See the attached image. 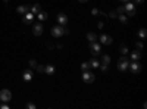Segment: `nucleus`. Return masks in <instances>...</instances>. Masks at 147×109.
Returning a JSON list of instances; mask_svg holds the SVG:
<instances>
[{"mask_svg":"<svg viewBox=\"0 0 147 109\" xmlns=\"http://www.w3.org/2000/svg\"><path fill=\"white\" fill-rule=\"evenodd\" d=\"M128 68L131 69V72L134 75H137L138 72L141 71V65L138 64V60H132V62H129V65H128Z\"/></svg>","mask_w":147,"mask_h":109,"instance_id":"obj_3","label":"nucleus"},{"mask_svg":"<svg viewBox=\"0 0 147 109\" xmlns=\"http://www.w3.org/2000/svg\"><path fill=\"white\" fill-rule=\"evenodd\" d=\"M27 108H28V109H35V105H34V103H28Z\"/></svg>","mask_w":147,"mask_h":109,"instance_id":"obj_32","label":"nucleus"},{"mask_svg":"<svg viewBox=\"0 0 147 109\" xmlns=\"http://www.w3.org/2000/svg\"><path fill=\"white\" fill-rule=\"evenodd\" d=\"M35 16L38 18V19H40V22H41V21H46L49 15H47V12H43V10H40V12H38V14H37Z\"/></svg>","mask_w":147,"mask_h":109,"instance_id":"obj_16","label":"nucleus"},{"mask_svg":"<svg viewBox=\"0 0 147 109\" xmlns=\"http://www.w3.org/2000/svg\"><path fill=\"white\" fill-rule=\"evenodd\" d=\"M32 34H34V35H37V37L43 34V25H41V22L34 24V25H32Z\"/></svg>","mask_w":147,"mask_h":109,"instance_id":"obj_10","label":"nucleus"},{"mask_svg":"<svg viewBox=\"0 0 147 109\" xmlns=\"http://www.w3.org/2000/svg\"><path fill=\"white\" fill-rule=\"evenodd\" d=\"M128 52H129V50H128V47H125V46H122V47H121V53L124 55V56H127Z\"/></svg>","mask_w":147,"mask_h":109,"instance_id":"obj_24","label":"nucleus"},{"mask_svg":"<svg viewBox=\"0 0 147 109\" xmlns=\"http://www.w3.org/2000/svg\"><path fill=\"white\" fill-rule=\"evenodd\" d=\"M146 35H147V31H146L144 28H141V30L138 31V37H140L141 40H144V39H146Z\"/></svg>","mask_w":147,"mask_h":109,"instance_id":"obj_23","label":"nucleus"},{"mask_svg":"<svg viewBox=\"0 0 147 109\" xmlns=\"http://www.w3.org/2000/svg\"><path fill=\"white\" fill-rule=\"evenodd\" d=\"M80 2H84V3H85V2H87V0H80Z\"/></svg>","mask_w":147,"mask_h":109,"instance_id":"obj_36","label":"nucleus"},{"mask_svg":"<svg viewBox=\"0 0 147 109\" xmlns=\"http://www.w3.org/2000/svg\"><path fill=\"white\" fill-rule=\"evenodd\" d=\"M90 50H91V53L96 56V55H99V53L102 52V46H100L99 43H96V41H91V43H90Z\"/></svg>","mask_w":147,"mask_h":109,"instance_id":"obj_7","label":"nucleus"},{"mask_svg":"<svg viewBox=\"0 0 147 109\" xmlns=\"http://www.w3.org/2000/svg\"><path fill=\"white\" fill-rule=\"evenodd\" d=\"M116 14H118V15H122V14H125V10H124V6H119V7L116 9Z\"/></svg>","mask_w":147,"mask_h":109,"instance_id":"obj_25","label":"nucleus"},{"mask_svg":"<svg viewBox=\"0 0 147 109\" xmlns=\"http://www.w3.org/2000/svg\"><path fill=\"white\" fill-rule=\"evenodd\" d=\"M131 58H132V60H140V58H141V50L132 52V53H131Z\"/></svg>","mask_w":147,"mask_h":109,"instance_id":"obj_17","label":"nucleus"},{"mask_svg":"<svg viewBox=\"0 0 147 109\" xmlns=\"http://www.w3.org/2000/svg\"><path fill=\"white\" fill-rule=\"evenodd\" d=\"M0 108H2V109H7V108H9V105H7V102H5V103H2V105H0Z\"/></svg>","mask_w":147,"mask_h":109,"instance_id":"obj_31","label":"nucleus"},{"mask_svg":"<svg viewBox=\"0 0 147 109\" xmlns=\"http://www.w3.org/2000/svg\"><path fill=\"white\" fill-rule=\"evenodd\" d=\"M57 22H59V25L65 27L66 24H68V16H66L65 14H59V15H57Z\"/></svg>","mask_w":147,"mask_h":109,"instance_id":"obj_11","label":"nucleus"},{"mask_svg":"<svg viewBox=\"0 0 147 109\" xmlns=\"http://www.w3.org/2000/svg\"><path fill=\"white\" fill-rule=\"evenodd\" d=\"M87 39L90 40V43H91V41H97V35H96L94 32H88V34H87Z\"/></svg>","mask_w":147,"mask_h":109,"instance_id":"obj_21","label":"nucleus"},{"mask_svg":"<svg viewBox=\"0 0 147 109\" xmlns=\"http://www.w3.org/2000/svg\"><path fill=\"white\" fill-rule=\"evenodd\" d=\"M28 10H30V5H27V6H18V9H16V12H18L19 15H24Z\"/></svg>","mask_w":147,"mask_h":109,"instance_id":"obj_15","label":"nucleus"},{"mask_svg":"<svg viewBox=\"0 0 147 109\" xmlns=\"http://www.w3.org/2000/svg\"><path fill=\"white\" fill-rule=\"evenodd\" d=\"M34 18H35V15L31 14V12L28 10V12H25V14L22 15V22H24V24H31V22L34 21Z\"/></svg>","mask_w":147,"mask_h":109,"instance_id":"obj_9","label":"nucleus"},{"mask_svg":"<svg viewBox=\"0 0 147 109\" xmlns=\"http://www.w3.org/2000/svg\"><path fill=\"white\" fill-rule=\"evenodd\" d=\"M99 40H100V43L105 44V46H110V44L113 43V39L110 37V35H106V34H102L100 37H99Z\"/></svg>","mask_w":147,"mask_h":109,"instance_id":"obj_8","label":"nucleus"},{"mask_svg":"<svg viewBox=\"0 0 147 109\" xmlns=\"http://www.w3.org/2000/svg\"><path fill=\"white\" fill-rule=\"evenodd\" d=\"M40 10H41V5H38V3H35V5H30V12H31V14L37 15Z\"/></svg>","mask_w":147,"mask_h":109,"instance_id":"obj_14","label":"nucleus"},{"mask_svg":"<svg viewBox=\"0 0 147 109\" xmlns=\"http://www.w3.org/2000/svg\"><path fill=\"white\" fill-rule=\"evenodd\" d=\"M44 72H46L47 75H53L55 72H56V68H55L52 64H47V65L44 66Z\"/></svg>","mask_w":147,"mask_h":109,"instance_id":"obj_13","label":"nucleus"},{"mask_svg":"<svg viewBox=\"0 0 147 109\" xmlns=\"http://www.w3.org/2000/svg\"><path fill=\"white\" fill-rule=\"evenodd\" d=\"M109 16H110V18H118V14H116L115 10H112V12L109 14Z\"/></svg>","mask_w":147,"mask_h":109,"instance_id":"obj_28","label":"nucleus"},{"mask_svg":"<svg viewBox=\"0 0 147 109\" xmlns=\"http://www.w3.org/2000/svg\"><path fill=\"white\" fill-rule=\"evenodd\" d=\"M118 18H119V21H121L122 24H127V22H128V16H127V14H122V15H118Z\"/></svg>","mask_w":147,"mask_h":109,"instance_id":"obj_20","label":"nucleus"},{"mask_svg":"<svg viewBox=\"0 0 147 109\" xmlns=\"http://www.w3.org/2000/svg\"><path fill=\"white\" fill-rule=\"evenodd\" d=\"M90 68H91L90 62H84V64H81V69H82V71H90Z\"/></svg>","mask_w":147,"mask_h":109,"instance_id":"obj_22","label":"nucleus"},{"mask_svg":"<svg viewBox=\"0 0 147 109\" xmlns=\"http://www.w3.org/2000/svg\"><path fill=\"white\" fill-rule=\"evenodd\" d=\"M37 71H38V72H44V66L43 65H37Z\"/></svg>","mask_w":147,"mask_h":109,"instance_id":"obj_30","label":"nucleus"},{"mask_svg":"<svg viewBox=\"0 0 147 109\" xmlns=\"http://www.w3.org/2000/svg\"><path fill=\"white\" fill-rule=\"evenodd\" d=\"M30 66H31V68H37V60H35V59H31V60H30Z\"/></svg>","mask_w":147,"mask_h":109,"instance_id":"obj_26","label":"nucleus"},{"mask_svg":"<svg viewBox=\"0 0 147 109\" xmlns=\"http://www.w3.org/2000/svg\"><path fill=\"white\" fill-rule=\"evenodd\" d=\"M128 65H129V60H128V58L127 56H122V58H119V60H118V68H119V71H127L128 69Z\"/></svg>","mask_w":147,"mask_h":109,"instance_id":"obj_2","label":"nucleus"},{"mask_svg":"<svg viewBox=\"0 0 147 109\" xmlns=\"http://www.w3.org/2000/svg\"><path fill=\"white\" fill-rule=\"evenodd\" d=\"M99 68H100V69H102L103 72H106V71H107V68H109V65H100Z\"/></svg>","mask_w":147,"mask_h":109,"instance_id":"obj_29","label":"nucleus"},{"mask_svg":"<svg viewBox=\"0 0 147 109\" xmlns=\"http://www.w3.org/2000/svg\"><path fill=\"white\" fill-rule=\"evenodd\" d=\"M10 99H12V93L7 89L0 90V100L2 102H10Z\"/></svg>","mask_w":147,"mask_h":109,"instance_id":"obj_6","label":"nucleus"},{"mask_svg":"<svg viewBox=\"0 0 147 109\" xmlns=\"http://www.w3.org/2000/svg\"><path fill=\"white\" fill-rule=\"evenodd\" d=\"M136 2H137V3L140 5V3H143V2H144V0H136Z\"/></svg>","mask_w":147,"mask_h":109,"instance_id":"obj_34","label":"nucleus"},{"mask_svg":"<svg viewBox=\"0 0 147 109\" xmlns=\"http://www.w3.org/2000/svg\"><path fill=\"white\" fill-rule=\"evenodd\" d=\"M91 15H99V10H97V9H91Z\"/></svg>","mask_w":147,"mask_h":109,"instance_id":"obj_33","label":"nucleus"},{"mask_svg":"<svg viewBox=\"0 0 147 109\" xmlns=\"http://www.w3.org/2000/svg\"><path fill=\"white\" fill-rule=\"evenodd\" d=\"M102 64L103 65H109L110 64V56L109 55H103L102 56Z\"/></svg>","mask_w":147,"mask_h":109,"instance_id":"obj_18","label":"nucleus"},{"mask_svg":"<svg viewBox=\"0 0 147 109\" xmlns=\"http://www.w3.org/2000/svg\"><path fill=\"white\" fill-rule=\"evenodd\" d=\"M124 10H125V14L128 16H134V15H136V7H134V3H131V2H125Z\"/></svg>","mask_w":147,"mask_h":109,"instance_id":"obj_4","label":"nucleus"},{"mask_svg":"<svg viewBox=\"0 0 147 109\" xmlns=\"http://www.w3.org/2000/svg\"><path fill=\"white\" fill-rule=\"evenodd\" d=\"M82 80H84V83L91 84L96 80V77H94L93 72H90V71H82Z\"/></svg>","mask_w":147,"mask_h":109,"instance_id":"obj_5","label":"nucleus"},{"mask_svg":"<svg viewBox=\"0 0 147 109\" xmlns=\"http://www.w3.org/2000/svg\"><path fill=\"white\" fill-rule=\"evenodd\" d=\"M121 2H124V3H125V2H129V0H121Z\"/></svg>","mask_w":147,"mask_h":109,"instance_id":"obj_35","label":"nucleus"},{"mask_svg":"<svg viewBox=\"0 0 147 109\" xmlns=\"http://www.w3.org/2000/svg\"><path fill=\"white\" fill-rule=\"evenodd\" d=\"M90 65H91V68H99V66H100V62H99L97 59L93 58V59L90 60Z\"/></svg>","mask_w":147,"mask_h":109,"instance_id":"obj_19","label":"nucleus"},{"mask_svg":"<svg viewBox=\"0 0 147 109\" xmlns=\"http://www.w3.org/2000/svg\"><path fill=\"white\" fill-rule=\"evenodd\" d=\"M32 77H34V72H32V69H25V71H24L22 78L25 80V81H31V80H32Z\"/></svg>","mask_w":147,"mask_h":109,"instance_id":"obj_12","label":"nucleus"},{"mask_svg":"<svg viewBox=\"0 0 147 109\" xmlns=\"http://www.w3.org/2000/svg\"><path fill=\"white\" fill-rule=\"evenodd\" d=\"M136 47H137V50H143V44H141L140 41H137V43H136Z\"/></svg>","mask_w":147,"mask_h":109,"instance_id":"obj_27","label":"nucleus"},{"mask_svg":"<svg viewBox=\"0 0 147 109\" xmlns=\"http://www.w3.org/2000/svg\"><path fill=\"white\" fill-rule=\"evenodd\" d=\"M50 32H52V35H53V37L59 39V37H62V35L68 34V30H66L65 27H62V25H57V27H53Z\"/></svg>","mask_w":147,"mask_h":109,"instance_id":"obj_1","label":"nucleus"}]
</instances>
